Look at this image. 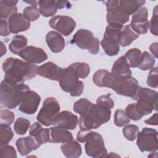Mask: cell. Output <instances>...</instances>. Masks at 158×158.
Returning a JSON list of instances; mask_svg holds the SVG:
<instances>
[{"instance_id":"83f0119b","label":"cell","mask_w":158,"mask_h":158,"mask_svg":"<svg viewBox=\"0 0 158 158\" xmlns=\"http://www.w3.org/2000/svg\"><path fill=\"white\" fill-rule=\"evenodd\" d=\"M139 35L136 33L131 28L130 25H127L123 27L120 37L119 44L125 47L129 46L134 40L139 38Z\"/></svg>"},{"instance_id":"7bdbcfd3","label":"cell","mask_w":158,"mask_h":158,"mask_svg":"<svg viewBox=\"0 0 158 158\" xmlns=\"http://www.w3.org/2000/svg\"><path fill=\"white\" fill-rule=\"evenodd\" d=\"M158 72L157 67H155L151 69L147 78V84L151 88H157L158 87Z\"/></svg>"},{"instance_id":"7402d4cb","label":"cell","mask_w":158,"mask_h":158,"mask_svg":"<svg viewBox=\"0 0 158 158\" xmlns=\"http://www.w3.org/2000/svg\"><path fill=\"white\" fill-rule=\"evenodd\" d=\"M50 128H44L40 122H34L30 128L29 133L36 140L41 146L48 142H51Z\"/></svg>"},{"instance_id":"bcb514c9","label":"cell","mask_w":158,"mask_h":158,"mask_svg":"<svg viewBox=\"0 0 158 158\" xmlns=\"http://www.w3.org/2000/svg\"><path fill=\"white\" fill-rule=\"evenodd\" d=\"M157 6H156L152 14V17L149 22V29L151 33L155 35H158V26H157Z\"/></svg>"},{"instance_id":"5bb4252c","label":"cell","mask_w":158,"mask_h":158,"mask_svg":"<svg viewBox=\"0 0 158 158\" xmlns=\"http://www.w3.org/2000/svg\"><path fill=\"white\" fill-rule=\"evenodd\" d=\"M148 11L146 7H141L132 14L131 23V29L137 34H145L149 28V22L148 20Z\"/></svg>"},{"instance_id":"f5cc1de1","label":"cell","mask_w":158,"mask_h":158,"mask_svg":"<svg viewBox=\"0 0 158 158\" xmlns=\"http://www.w3.org/2000/svg\"><path fill=\"white\" fill-rule=\"evenodd\" d=\"M1 56H2L6 52V48L4 45V44L2 41H1Z\"/></svg>"},{"instance_id":"4316f807","label":"cell","mask_w":158,"mask_h":158,"mask_svg":"<svg viewBox=\"0 0 158 158\" xmlns=\"http://www.w3.org/2000/svg\"><path fill=\"white\" fill-rule=\"evenodd\" d=\"M18 1L1 0L0 1V17L1 19H9L12 15L17 13L16 4Z\"/></svg>"},{"instance_id":"7a4b0ae2","label":"cell","mask_w":158,"mask_h":158,"mask_svg":"<svg viewBox=\"0 0 158 158\" xmlns=\"http://www.w3.org/2000/svg\"><path fill=\"white\" fill-rule=\"evenodd\" d=\"M30 87L23 83L17 84L6 80L1 83V107L14 109L19 105Z\"/></svg>"},{"instance_id":"681fc988","label":"cell","mask_w":158,"mask_h":158,"mask_svg":"<svg viewBox=\"0 0 158 158\" xmlns=\"http://www.w3.org/2000/svg\"><path fill=\"white\" fill-rule=\"evenodd\" d=\"M144 122L148 125H157V114L155 113L152 117L148 120H146Z\"/></svg>"},{"instance_id":"b9f144b4","label":"cell","mask_w":158,"mask_h":158,"mask_svg":"<svg viewBox=\"0 0 158 158\" xmlns=\"http://www.w3.org/2000/svg\"><path fill=\"white\" fill-rule=\"evenodd\" d=\"M15 115L14 112L7 109H2L0 111L1 123L10 125L14 121Z\"/></svg>"},{"instance_id":"9a60e30c","label":"cell","mask_w":158,"mask_h":158,"mask_svg":"<svg viewBox=\"0 0 158 158\" xmlns=\"http://www.w3.org/2000/svg\"><path fill=\"white\" fill-rule=\"evenodd\" d=\"M40 101V96L36 92L30 90L24 95L19 110L26 114H33L36 112Z\"/></svg>"},{"instance_id":"f907efd6","label":"cell","mask_w":158,"mask_h":158,"mask_svg":"<svg viewBox=\"0 0 158 158\" xmlns=\"http://www.w3.org/2000/svg\"><path fill=\"white\" fill-rule=\"evenodd\" d=\"M149 50L153 54L155 58H157V43H152L149 46Z\"/></svg>"},{"instance_id":"f35d334b","label":"cell","mask_w":158,"mask_h":158,"mask_svg":"<svg viewBox=\"0 0 158 158\" xmlns=\"http://www.w3.org/2000/svg\"><path fill=\"white\" fill-rule=\"evenodd\" d=\"M139 132V128L135 125H127L123 129L122 133L125 138L128 141H134Z\"/></svg>"},{"instance_id":"6da1fadb","label":"cell","mask_w":158,"mask_h":158,"mask_svg":"<svg viewBox=\"0 0 158 158\" xmlns=\"http://www.w3.org/2000/svg\"><path fill=\"white\" fill-rule=\"evenodd\" d=\"M38 67L33 64L14 57H8L2 63L4 80L17 83H23L38 75Z\"/></svg>"},{"instance_id":"e575fe53","label":"cell","mask_w":158,"mask_h":158,"mask_svg":"<svg viewBox=\"0 0 158 158\" xmlns=\"http://www.w3.org/2000/svg\"><path fill=\"white\" fill-rule=\"evenodd\" d=\"M142 52L138 48H134L129 49L125 53V57L127 58L130 67L135 68L138 66Z\"/></svg>"},{"instance_id":"cb8c5ba5","label":"cell","mask_w":158,"mask_h":158,"mask_svg":"<svg viewBox=\"0 0 158 158\" xmlns=\"http://www.w3.org/2000/svg\"><path fill=\"white\" fill-rule=\"evenodd\" d=\"M111 73L120 78H127L131 76L130 64L125 56H120L113 64Z\"/></svg>"},{"instance_id":"ab89813d","label":"cell","mask_w":158,"mask_h":158,"mask_svg":"<svg viewBox=\"0 0 158 158\" xmlns=\"http://www.w3.org/2000/svg\"><path fill=\"white\" fill-rule=\"evenodd\" d=\"M23 14L30 22L36 20L40 16V12L37 7L32 6L26 7L23 9Z\"/></svg>"},{"instance_id":"603a6c76","label":"cell","mask_w":158,"mask_h":158,"mask_svg":"<svg viewBox=\"0 0 158 158\" xmlns=\"http://www.w3.org/2000/svg\"><path fill=\"white\" fill-rule=\"evenodd\" d=\"M46 42L50 50L54 53L61 52L65 45V40L62 35L54 31H50L47 33Z\"/></svg>"},{"instance_id":"4dcf8cb0","label":"cell","mask_w":158,"mask_h":158,"mask_svg":"<svg viewBox=\"0 0 158 158\" xmlns=\"http://www.w3.org/2000/svg\"><path fill=\"white\" fill-rule=\"evenodd\" d=\"M27 38L20 35H17L12 38L11 42L9 45L10 51L16 55H19V52L27 46Z\"/></svg>"},{"instance_id":"30bf717a","label":"cell","mask_w":158,"mask_h":158,"mask_svg":"<svg viewBox=\"0 0 158 158\" xmlns=\"http://www.w3.org/2000/svg\"><path fill=\"white\" fill-rule=\"evenodd\" d=\"M136 144L141 152H154L158 149L157 131L145 127L137 136Z\"/></svg>"},{"instance_id":"c3c4849f","label":"cell","mask_w":158,"mask_h":158,"mask_svg":"<svg viewBox=\"0 0 158 158\" xmlns=\"http://www.w3.org/2000/svg\"><path fill=\"white\" fill-rule=\"evenodd\" d=\"M56 7L57 9H64V8H67V9H70L72 7V5L69 1H56Z\"/></svg>"},{"instance_id":"d6a6232c","label":"cell","mask_w":158,"mask_h":158,"mask_svg":"<svg viewBox=\"0 0 158 158\" xmlns=\"http://www.w3.org/2000/svg\"><path fill=\"white\" fill-rule=\"evenodd\" d=\"M156 58L153 55L151 54L147 51L143 52L141 54V57L138 64L139 69L143 71L151 70L154 67L156 62Z\"/></svg>"},{"instance_id":"8fae6325","label":"cell","mask_w":158,"mask_h":158,"mask_svg":"<svg viewBox=\"0 0 158 158\" xmlns=\"http://www.w3.org/2000/svg\"><path fill=\"white\" fill-rule=\"evenodd\" d=\"M107 8L106 20L108 25L122 26L128 22L130 15L125 14L119 6V1L109 0L105 2Z\"/></svg>"},{"instance_id":"e0dca14e","label":"cell","mask_w":158,"mask_h":158,"mask_svg":"<svg viewBox=\"0 0 158 158\" xmlns=\"http://www.w3.org/2000/svg\"><path fill=\"white\" fill-rule=\"evenodd\" d=\"M139 87L137 80L131 76L120 81L115 92L117 94L130 97L135 100Z\"/></svg>"},{"instance_id":"60d3db41","label":"cell","mask_w":158,"mask_h":158,"mask_svg":"<svg viewBox=\"0 0 158 158\" xmlns=\"http://www.w3.org/2000/svg\"><path fill=\"white\" fill-rule=\"evenodd\" d=\"M125 112L130 119H131L135 121L139 120L143 117V116L138 112L136 109V103L128 104L127 106Z\"/></svg>"},{"instance_id":"d590c367","label":"cell","mask_w":158,"mask_h":158,"mask_svg":"<svg viewBox=\"0 0 158 158\" xmlns=\"http://www.w3.org/2000/svg\"><path fill=\"white\" fill-rule=\"evenodd\" d=\"M14 133L9 125L0 124V145L1 146L7 144L12 139Z\"/></svg>"},{"instance_id":"7dc6e473","label":"cell","mask_w":158,"mask_h":158,"mask_svg":"<svg viewBox=\"0 0 158 158\" xmlns=\"http://www.w3.org/2000/svg\"><path fill=\"white\" fill-rule=\"evenodd\" d=\"M10 33L9 30V26L6 20L1 19V28H0V35L2 36L9 35Z\"/></svg>"},{"instance_id":"836d02e7","label":"cell","mask_w":158,"mask_h":158,"mask_svg":"<svg viewBox=\"0 0 158 158\" xmlns=\"http://www.w3.org/2000/svg\"><path fill=\"white\" fill-rule=\"evenodd\" d=\"M78 78H85L90 72V67L86 62H75L69 65Z\"/></svg>"},{"instance_id":"9c48e42d","label":"cell","mask_w":158,"mask_h":158,"mask_svg":"<svg viewBox=\"0 0 158 158\" xmlns=\"http://www.w3.org/2000/svg\"><path fill=\"white\" fill-rule=\"evenodd\" d=\"M60 109L57 100L54 97H48L44 101L36 119L42 125L49 127L52 125L55 117L59 113Z\"/></svg>"},{"instance_id":"1f68e13d","label":"cell","mask_w":158,"mask_h":158,"mask_svg":"<svg viewBox=\"0 0 158 158\" xmlns=\"http://www.w3.org/2000/svg\"><path fill=\"white\" fill-rule=\"evenodd\" d=\"M93 104H94L88 99L86 98H81L74 103L73 109L76 113L83 117L89 112Z\"/></svg>"},{"instance_id":"f6af8a7d","label":"cell","mask_w":158,"mask_h":158,"mask_svg":"<svg viewBox=\"0 0 158 158\" xmlns=\"http://www.w3.org/2000/svg\"><path fill=\"white\" fill-rule=\"evenodd\" d=\"M96 104L106 107L110 109L114 106V102L110 97V94H104L99 96L96 100Z\"/></svg>"},{"instance_id":"484cf974","label":"cell","mask_w":158,"mask_h":158,"mask_svg":"<svg viewBox=\"0 0 158 158\" xmlns=\"http://www.w3.org/2000/svg\"><path fill=\"white\" fill-rule=\"evenodd\" d=\"M60 149L64 155L67 158L79 157L82 152L80 144L75 140L63 143Z\"/></svg>"},{"instance_id":"f1b7e54d","label":"cell","mask_w":158,"mask_h":158,"mask_svg":"<svg viewBox=\"0 0 158 158\" xmlns=\"http://www.w3.org/2000/svg\"><path fill=\"white\" fill-rule=\"evenodd\" d=\"M145 2L144 0H121L119 1V6L125 14L130 15L141 7Z\"/></svg>"},{"instance_id":"816d5d0a","label":"cell","mask_w":158,"mask_h":158,"mask_svg":"<svg viewBox=\"0 0 158 158\" xmlns=\"http://www.w3.org/2000/svg\"><path fill=\"white\" fill-rule=\"evenodd\" d=\"M23 2H27L28 4H30L32 6H35V7H37V6L38 5V1H23Z\"/></svg>"},{"instance_id":"ee69618b","label":"cell","mask_w":158,"mask_h":158,"mask_svg":"<svg viewBox=\"0 0 158 158\" xmlns=\"http://www.w3.org/2000/svg\"><path fill=\"white\" fill-rule=\"evenodd\" d=\"M0 157L1 158H16L17 157L15 148L10 145H4L1 148Z\"/></svg>"},{"instance_id":"3957f363","label":"cell","mask_w":158,"mask_h":158,"mask_svg":"<svg viewBox=\"0 0 158 158\" xmlns=\"http://www.w3.org/2000/svg\"><path fill=\"white\" fill-rule=\"evenodd\" d=\"M77 139L85 143L86 154L92 157H103L107 156V151L105 147L102 136L91 130H80L78 132Z\"/></svg>"},{"instance_id":"2e32d148","label":"cell","mask_w":158,"mask_h":158,"mask_svg":"<svg viewBox=\"0 0 158 158\" xmlns=\"http://www.w3.org/2000/svg\"><path fill=\"white\" fill-rule=\"evenodd\" d=\"M20 57L26 62L31 64H40L48 59V55L41 48L27 46L23 49L19 54Z\"/></svg>"},{"instance_id":"74e56055","label":"cell","mask_w":158,"mask_h":158,"mask_svg":"<svg viewBox=\"0 0 158 158\" xmlns=\"http://www.w3.org/2000/svg\"><path fill=\"white\" fill-rule=\"evenodd\" d=\"M130 119L127 115L125 110L118 109L115 112L114 114V123L118 127L126 126L130 123Z\"/></svg>"},{"instance_id":"4fadbf2b","label":"cell","mask_w":158,"mask_h":158,"mask_svg":"<svg viewBox=\"0 0 158 158\" xmlns=\"http://www.w3.org/2000/svg\"><path fill=\"white\" fill-rule=\"evenodd\" d=\"M49 26L59 33L68 36L70 35L76 27L75 21L67 15H56L49 21Z\"/></svg>"},{"instance_id":"8992f818","label":"cell","mask_w":158,"mask_h":158,"mask_svg":"<svg viewBox=\"0 0 158 158\" xmlns=\"http://www.w3.org/2000/svg\"><path fill=\"white\" fill-rule=\"evenodd\" d=\"M122 28V26L112 25L106 27L101 44L107 56H114L118 54L120 50L119 37Z\"/></svg>"},{"instance_id":"52a82bcc","label":"cell","mask_w":158,"mask_h":158,"mask_svg":"<svg viewBox=\"0 0 158 158\" xmlns=\"http://www.w3.org/2000/svg\"><path fill=\"white\" fill-rule=\"evenodd\" d=\"M78 78L73 70L69 66L65 68L64 72L59 81V85L64 91L69 93L71 96H79L83 91L84 84Z\"/></svg>"},{"instance_id":"d4e9b609","label":"cell","mask_w":158,"mask_h":158,"mask_svg":"<svg viewBox=\"0 0 158 158\" xmlns=\"http://www.w3.org/2000/svg\"><path fill=\"white\" fill-rule=\"evenodd\" d=\"M51 142L54 143H65L73 140V135L67 130L63 129L57 127L50 128Z\"/></svg>"},{"instance_id":"ba28073f","label":"cell","mask_w":158,"mask_h":158,"mask_svg":"<svg viewBox=\"0 0 158 158\" xmlns=\"http://www.w3.org/2000/svg\"><path fill=\"white\" fill-rule=\"evenodd\" d=\"M82 49H87L91 54L96 55L99 51V41L93 33L86 29H80L73 35L71 41Z\"/></svg>"},{"instance_id":"d6986e66","label":"cell","mask_w":158,"mask_h":158,"mask_svg":"<svg viewBox=\"0 0 158 158\" xmlns=\"http://www.w3.org/2000/svg\"><path fill=\"white\" fill-rule=\"evenodd\" d=\"M65 70L52 62H48L38 67V75L51 80L59 81Z\"/></svg>"},{"instance_id":"44dd1931","label":"cell","mask_w":158,"mask_h":158,"mask_svg":"<svg viewBox=\"0 0 158 158\" xmlns=\"http://www.w3.org/2000/svg\"><path fill=\"white\" fill-rule=\"evenodd\" d=\"M40 146V145L35 138L31 135L20 138L16 141V147L20 154L22 156L28 154L32 151L36 150Z\"/></svg>"},{"instance_id":"f546056e","label":"cell","mask_w":158,"mask_h":158,"mask_svg":"<svg viewBox=\"0 0 158 158\" xmlns=\"http://www.w3.org/2000/svg\"><path fill=\"white\" fill-rule=\"evenodd\" d=\"M38 6L40 14L45 17L52 16L57 12V8L54 0H40Z\"/></svg>"},{"instance_id":"277c9868","label":"cell","mask_w":158,"mask_h":158,"mask_svg":"<svg viewBox=\"0 0 158 158\" xmlns=\"http://www.w3.org/2000/svg\"><path fill=\"white\" fill-rule=\"evenodd\" d=\"M111 110L110 109L98 104H93L89 112L79 118L80 130L86 131L96 129L110 120Z\"/></svg>"},{"instance_id":"ac0fdd59","label":"cell","mask_w":158,"mask_h":158,"mask_svg":"<svg viewBox=\"0 0 158 158\" xmlns=\"http://www.w3.org/2000/svg\"><path fill=\"white\" fill-rule=\"evenodd\" d=\"M78 123V117L70 111L64 110L54 118L52 125L65 130H74Z\"/></svg>"},{"instance_id":"ffe728a7","label":"cell","mask_w":158,"mask_h":158,"mask_svg":"<svg viewBox=\"0 0 158 158\" xmlns=\"http://www.w3.org/2000/svg\"><path fill=\"white\" fill-rule=\"evenodd\" d=\"M8 26L10 33L17 34L27 31L30 27V22L23 14L17 13L9 19Z\"/></svg>"},{"instance_id":"8d00e7d4","label":"cell","mask_w":158,"mask_h":158,"mask_svg":"<svg viewBox=\"0 0 158 158\" xmlns=\"http://www.w3.org/2000/svg\"><path fill=\"white\" fill-rule=\"evenodd\" d=\"M30 125V122L24 118H18L14 125V130L17 135H23L26 133Z\"/></svg>"},{"instance_id":"7c38bea8","label":"cell","mask_w":158,"mask_h":158,"mask_svg":"<svg viewBox=\"0 0 158 158\" xmlns=\"http://www.w3.org/2000/svg\"><path fill=\"white\" fill-rule=\"evenodd\" d=\"M123 78L104 69L96 71L93 76V81L96 86L109 88L115 91H116L120 81Z\"/></svg>"},{"instance_id":"5b68a950","label":"cell","mask_w":158,"mask_h":158,"mask_svg":"<svg viewBox=\"0 0 158 158\" xmlns=\"http://www.w3.org/2000/svg\"><path fill=\"white\" fill-rule=\"evenodd\" d=\"M135 100L137 101L136 109L143 117L157 110V93L155 90L140 86Z\"/></svg>"}]
</instances>
